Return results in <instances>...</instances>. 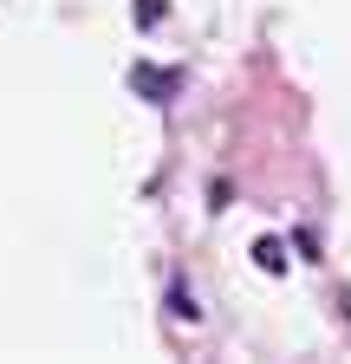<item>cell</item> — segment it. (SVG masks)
Wrapping results in <instances>:
<instances>
[{"instance_id": "cell-2", "label": "cell", "mask_w": 351, "mask_h": 364, "mask_svg": "<svg viewBox=\"0 0 351 364\" xmlns=\"http://www.w3.org/2000/svg\"><path fill=\"white\" fill-rule=\"evenodd\" d=\"M254 260L267 267V273H280V267H286V247H280V241H260V247H254Z\"/></svg>"}, {"instance_id": "cell-1", "label": "cell", "mask_w": 351, "mask_h": 364, "mask_svg": "<svg viewBox=\"0 0 351 364\" xmlns=\"http://www.w3.org/2000/svg\"><path fill=\"white\" fill-rule=\"evenodd\" d=\"M130 85H137V91H144L150 105H163L169 91H176V72H156V65H137V72H130Z\"/></svg>"}]
</instances>
